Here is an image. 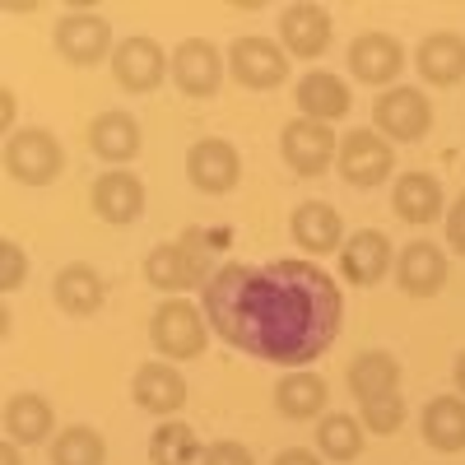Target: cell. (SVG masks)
<instances>
[{
    "label": "cell",
    "instance_id": "obj_1",
    "mask_svg": "<svg viewBox=\"0 0 465 465\" xmlns=\"http://www.w3.org/2000/svg\"><path fill=\"white\" fill-rule=\"evenodd\" d=\"M201 307L219 340L293 372L326 354L344 317V298L317 261H232L201 289Z\"/></svg>",
    "mask_w": 465,
    "mask_h": 465
},
{
    "label": "cell",
    "instance_id": "obj_2",
    "mask_svg": "<svg viewBox=\"0 0 465 465\" xmlns=\"http://www.w3.org/2000/svg\"><path fill=\"white\" fill-rule=\"evenodd\" d=\"M149 340L163 359H201L205 344H210V322H205V307L186 302V298H163L159 312L149 317Z\"/></svg>",
    "mask_w": 465,
    "mask_h": 465
},
{
    "label": "cell",
    "instance_id": "obj_3",
    "mask_svg": "<svg viewBox=\"0 0 465 465\" xmlns=\"http://www.w3.org/2000/svg\"><path fill=\"white\" fill-rule=\"evenodd\" d=\"M5 173L19 186H47L65 173V149L52 131L43 126H24L5 140Z\"/></svg>",
    "mask_w": 465,
    "mask_h": 465
},
{
    "label": "cell",
    "instance_id": "obj_4",
    "mask_svg": "<svg viewBox=\"0 0 465 465\" xmlns=\"http://www.w3.org/2000/svg\"><path fill=\"white\" fill-rule=\"evenodd\" d=\"M372 131L386 140L414 144L433 131V103L423 98V89H381L372 103Z\"/></svg>",
    "mask_w": 465,
    "mask_h": 465
},
{
    "label": "cell",
    "instance_id": "obj_5",
    "mask_svg": "<svg viewBox=\"0 0 465 465\" xmlns=\"http://www.w3.org/2000/svg\"><path fill=\"white\" fill-rule=\"evenodd\" d=\"M335 163H340V177H344L349 186L372 191V186H381L386 177H391V168H396V149H391V140H386V135L359 126V131L340 135Z\"/></svg>",
    "mask_w": 465,
    "mask_h": 465
},
{
    "label": "cell",
    "instance_id": "obj_6",
    "mask_svg": "<svg viewBox=\"0 0 465 465\" xmlns=\"http://www.w3.org/2000/svg\"><path fill=\"white\" fill-rule=\"evenodd\" d=\"M228 74L238 80L242 89H275L289 80V52L270 37H238L228 47Z\"/></svg>",
    "mask_w": 465,
    "mask_h": 465
},
{
    "label": "cell",
    "instance_id": "obj_7",
    "mask_svg": "<svg viewBox=\"0 0 465 465\" xmlns=\"http://www.w3.org/2000/svg\"><path fill=\"white\" fill-rule=\"evenodd\" d=\"M280 153H284V163L298 177H322L335 163V153H340V135L326 122H307V116H298V122H289L284 135H280Z\"/></svg>",
    "mask_w": 465,
    "mask_h": 465
},
{
    "label": "cell",
    "instance_id": "obj_8",
    "mask_svg": "<svg viewBox=\"0 0 465 465\" xmlns=\"http://www.w3.org/2000/svg\"><path fill=\"white\" fill-rule=\"evenodd\" d=\"M223 74H228V56L205 43V37H186V43H177L173 52V80L186 98H214L219 84H223Z\"/></svg>",
    "mask_w": 465,
    "mask_h": 465
},
{
    "label": "cell",
    "instance_id": "obj_9",
    "mask_svg": "<svg viewBox=\"0 0 465 465\" xmlns=\"http://www.w3.org/2000/svg\"><path fill=\"white\" fill-rule=\"evenodd\" d=\"M173 70V61L163 56V47L153 43V37H126V43H116L112 52V74L116 84L131 89V94H153L163 84V74Z\"/></svg>",
    "mask_w": 465,
    "mask_h": 465
},
{
    "label": "cell",
    "instance_id": "obj_10",
    "mask_svg": "<svg viewBox=\"0 0 465 465\" xmlns=\"http://www.w3.org/2000/svg\"><path fill=\"white\" fill-rule=\"evenodd\" d=\"M52 43H56V52H61L70 65H98V61L112 52V24H107L103 15L74 10V15L56 19Z\"/></svg>",
    "mask_w": 465,
    "mask_h": 465
},
{
    "label": "cell",
    "instance_id": "obj_11",
    "mask_svg": "<svg viewBox=\"0 0 465 465\" xmlns=\"http://www.w3.org/2000/svg\"><path fill=\"white\" fill-rule=\"evenodd\" d=\"M186 177L205 196H228L242 177V159L228 140H196L186 153Z\"/></svg>",
    "mask_w": 465,
    "mask_h": 465
},
{
    "label": "cell",
    "instance_id": "obj_12",
    "mask_svg": "<svg viewBox=\"0 0 465 465\" xmlns=\"http://www.w3.org/2000/svg\"><path fill=\"white\" fill-rule=\"evenodd\" d=\"M349 70H354V80L386 89L405 70L401 37H391V33H359L354 43H349Z\"/></svg>",
    "mask_w": 465,
    "mask_h": 465
},
{
    "label": "cell",
    "instance_id": "obj_13",
    "mask_svg": "<svg viewBox=\"0 0 465 465\" xmlns=\"http://www.w3.org/2000/svg\"><path fill=\"white\" fill-rule=\"evenodd\" d=\"M340 270L349 284L359 289H372L386 280V270H391V238H386L381 228H359L354 238H344L340 247Z\"/></svg>",
    "mask_w": 465,
    "mask_h": 465
},
{
    "label": "cell",
    "instance_id": "obj_14",
    "mask_svg": "<svg viewBox=\"0 0 465 465\" xmlns=\"http://www.w3.org/2000/svg\"><path fill=\"white\" fill-rule=\"evenodd\" d=\"M331 15L312 0H302V5H289L280 15V47L298 61H317L326 47H331Z\"/></svg>",
    "mask_w": 465,
    "mask_h": 465
},
{
    "label": "cell",
    "instance_id": "obj_15",
    "mask_svg": "<svg viewBox=\"0 0 465 465\" xmlns=\"http://www.w3.org/2000/svg\"><path fill=\"white\" fill-rule=\"evenodd\" d=\"M293 103H298V112L307 116V122H340V116L354 107V98H349V84L340 80V74H331V70H307L302 80H298V89H293Z\"/></svg>",
    "mask_w": 465,
    "mask_h": 465
},
{
    "label": "cell",
    "instance_id": "obj_16",
    "mask_svg": "<svg viewBox=\"0 0 465 465\" xmlns=\"http://www.w3.org/2000/svg\"><path fill=\"white\" fill-rule=\"evenodd\" d=\"M396 284L410 293V298H433L442 293L447 284V252H438V242H410L401 247V261H396Z\"/></svg>",
    "mask_w": 465,
    "mask_h": 465
},
{
    "label": "cell",
    "instance_id": "obj_17",
    "mask_svg": "<svg viewBox=\"0 0 465 465\" xmlns=\"http://www.w3.org/2000/svg\"><path fill=\"white\" fill-rule=\"evenodd\" d=\"M89 201H94V214H98L103 223H131V219H140V210H144V186H140L135 173L116 168V173H103V177L94 182Z\"/></svg>",
    "mask_w": 465,
    "mask_h": 465
},
{
    "label": "cell",
    "instance_id": "obj_18",
    "mask_svg": "<svg viewBox=\"0 0 465 465\" xmlns=\"http://www.w3.org/2000/svg\"><path fill=\"white\" fill-rule=\"evenodd\" d=\"M414 65L429 84L451 89L465 80V37L460 33H429L414 52Z\"/></svg>",
    "mask_w": 465,
    "mask_h": 465
},
{
    "label": "cell",
    "instance_id": "obj_19",
    "mask_svg": "<svg viewBox=\"0 0 465 465\" xmlns=\"http://www.w3.org/2000/svg\"><path fill=\"white\" fill-rule=\"evenodd\" d=\"M52 298H56L61 312H70V317H94L98 307L107 302V284H103V275H98L94 265L74 261V265H65L61 275H56Z\"/></svg>",
    "mask_w": 465,
    "mask_h": 465
},
{
    "label": "cell",
    "instance_id": "obj_20",
    "mask_svg": "<svg viewBox=\"0 0 465 465\" xmlns=\"http://www.w3.org/2000/svg\"><path fill=\"white\" fill-rule=\"evenodd\" d=\"M131 391H135V405L149 414H177L186 405V377L173 363H144L131 381Z\"/></svg>",
    "mask_w": 465,
    "mask_h": 465
},
{
    "label": "cell",
    "instance_id": "obj_21",
    "mask_svg": "<svg viewBox=\"0 0 465 465\" xmlns=\"http://www.w3.org/2000/svg\"><path fill=\"white\" fill-rule=\"evenodd\" d=\"M89 149L98 153V159L107 163H126L140 153V122L131 112H98L89 122Z\"/></svg>",
    "mask_w": 465,
    "mask_h": 465
},
{
    "label": "cell",
    "instance_id": "obj_22",
    "mask_svg": "<svg viewBox=\"0 0 465 465\" xmlns=\"http://www.w3.org/2000/svg\"><path fill=\"white\" fill-rule=\"evenodd\" d=\"M293 242L302 252H340L344 247V223H340V210L326 205V201H302L293 210Z\"/></svg>",
    "mask_w": 465,
    "mask_h": 465
},
{
    "label": "cell",
    "instance_id": "obj_23",
    "mask_svg": "<svg viewBox=\"0 0 465 465\" xmlns=\"http://www.w3.org/2000/svg\"><path fill=\"white\" fill-rule=\"evenodd\" d=\"M349 391L359 401H381L401 391V363L386 349H363V354L349 363Z\"/></svg>",
    "mask_w": 465,
    "mask_h": 465
},
{
    "label": "cell",
    "instance_id": "obj_24",
    "mask_svg": "<svg viewBox=\"0 0 465 465\" xmlns=\"http://www.w3.org/2000/svg\"><path fill=\"white\" fill-rule=\"evenodd\" d=\"M52 405L43 396H33V391H19L5 401V438L19 442V447H33V442H47L52 438Z\"/></svg>",
    "mask_w": 465,
    "mask_h": 465
},
{
    "label": "cell",
    "instance_id": "obj_25",
    "mask_svg": "<svg viewBox=\"0 0 465 465\" xmlns=\"http://www.w3.org/2000/svg\"><path fill=\"white\" fill-rule=\"evenodd\" d=\"M391 205L405 223H433L442 214V182L433 173H405L391 191Z\"/></svg>",
    "mask_w": 465,
    "mask_h": 465
},
{
    "label": "cell",
    "instance_id": "obj_26",
    "mask_svg": "<svg viewBox=\"0 0 465 465\" xmlns=\"http://www.w3.org/2000/svg\"><path fill=\"white\" fill-rule=\"evenodd\" d=\"M326 401H331L326 381L317 372H307V368L280 377V386H275V405H280L284 419H322Z\"/></svg>",
    "mask_w": 465,
    "mask_h": 465
},
{
    "label": "cell",
    "instance_id": "obj_27",
    "mask_svg": "<svg viewBox=\"0 0 465 465\" xmlns=\"http://www.w3.org/2000/svg\"><path fill=\"white\" fill-rule=\"evenodd\" d=\"M423 442L433 451H465V401L438 396L423 405Z\"/></svg>",
    "mask_w": 465,
    "mask_h": 465
},
{
    "label": "cell",
    "instance_id": "obj_28",
    "mask_svg": "<svg viewBox=\"0 0 465 465\" xmlns=\"http://www.w3.org/2000/svg\"><path fill=\"white\" fill-rule=\"evenodd\" d=\"M144 280L153 289H163L168 298H182V289H196V275L186 265V252L177 242H159L144 256Z\"/></svg>",
    "mask_w": 465,
    "mask_h": 465
},
{
    "label": "cell",
    "instance_id": "obj_29",
    "mask_svg": "<svg viewBox=\"0 0 465 465\" xmlns=\"http://www.w3.org/2000/svg\"><path fill=\"white\" fill-rule=\"evenodd\" d=\"M201 456H205V451H201L196 429H186V423H177V419L159 423V429H153V438H149V460H153V465H196Z\"/></svg>",
    "mask_w": 465,
    "mask_h": 465
},
{
    "label": "cell",
    "instance_id": "obj_30",
    "mask_svg": "<svg viewBox=\"0 0 465 465\" xmlns=\"http://www.w3.org/2000/svg\"><path fill=\"white\" fill-rule=\"evenodd\" d=\"M317 451L326 456V460H359V451H363V423L354 419V414H322V423H317Z\"/></svg>",
    "mask_w": 465,
    "mask_h": 465
},
{
    "label": "cell",
    "instance_id": "obj_31",
    "mask_svg": "<svg viewBox=\"0 0 465 465\" xmlns=\"http://www.w3.org/2000/svg\"><path fill=\"white\" fill-rule=\"evenodd\" d=\"M107 447L89 423H70L65 433L52 438V465H103Z\"/></svg>",
    "mask_w": 465,
    "mask_h": 465
},
{
    "label": "cell",
    "instance_id": "obj_32",
    "mask_svg": "<svg viewBox=\"0 0 465 465\" xmlns=\"http://www.w3.org/2000/svg\"><path fill=\"white\" fill-rule=\"evenodd\" d=\"M177 247L186 252V265H191V275H196V289H205V284L219 275V270L210 265V252H214V247H210V232H205V228H186L182 238H177Z\"/></svg>",
    "mask_w": 465,
    "mask_h": 465
},
{
    "label": "cell",
    "instance_id": "obj_33",
    "mask_svg": "<svg viewBox=\"0 0 465 465\" xmlns=\"http://www.w3.org/2000/svg\"><path fill=\"white\" fill-rule=\"evenodd\" d=\"M401 423H405V401L401 391L396 396H381V401H363V429L386 438V433H401Z\"/></svg>",
    "mask_w": 465,
    "mask_h": 465
},
{
    "label": "cell",
    "instance_id": "obj_34",
    "mask_svg": "<svg viewBox=\"0 0 465 465\" xmlns=\"http://www.w3.org/2000/svg\"><path fill=\"white\" fill-rule=\"evenodd\" d=\"M24 280H28V252L15 238H5V242H0V289L15 293Z\"/></svg>",
    "mask_w": 465,
    "mask_h": 465
},
{
    "label": "cell",
    "instance_id": "obj_35",
    "mask_svg": "<svg viewBox=\"0 0 465 465\" xmlns=\"http://www.w3.org/2000/svg\"><path fill=\"white\" fill-rule=\"evenodd\" d=\"M201 465H256V460L242 442H214V447H205Z\"/></svg>",
    "mask_w": 465,
    "mask_h": 465
},
{
    "label": "cell",
    "instance_id": "obj_36",
    "mask_svg": "<svg viewBox=\"0 0 465 465\" xmlns=\"http://www.w3.org/2000/svg\"><path fill=\"white\" fill-rule=\"evenodd\" d=\"M447 242H451V252L465 256V191L456 196V205L447 210Z\"/></svg>",
    "mask_w": 465,
    "mask_h": 465
},
{
    "label": "cell",
    "instance_id": "obj_37",
    "mask_svg": "<svg viewBox=\"0 0 465 465\" xmlns=\"http://www.w3.org/2000/svg\"><path fill=\"white\" fill-rule=\"evenodd\" d=\"M275 465H322V456L317 451H302V447H289V451L275 456Z\"/></svg>",
    "mask_w": 465,
    "mask_h": 465
},
{
    "label": "cell",
    "instance_id": "obj_38",
    "mask_svg": "<svg viewBox=\"0 0 465 465\" xmlns=\"http://www.w3.org/2000/svg\"><path fill=\"white\" fill-rule=\"evenodd\" d=\"M0 126H15V89H0ZM15 135V131H10Z\"/></svg>",
    "mask_w": 465,
    "mask_h": 465
},
{
    "label": "cell",
    "instance_id": "obj_39",
    "mask_svg": "<svg viewBox=\"0 0 465 465\" xmlns=\"http://www.w3.org/2000/svg\"><path fill=\"white\" fill-rule=\"evenodd\" d=\"M0 465H24V460H19V442H10V438L0 442Z\"/></svg>",
    "mask_w": 465,
    "mask_h": 465
},
{
    "label": "cell",
    "instance_id": "obj_40",
    "mask_svg": "<svg viewBox=\"0 0 465 465\" xmlns=\"http://www.w3.org/2000/svg\"><path fill=\"white\" fill-rule=\"evenodd\" d=\"M456 386H460V396H465V354L456 359Z\"/></svg>",
    "mask_w": 465,
    "mask_h": 465
}]
</instances>
